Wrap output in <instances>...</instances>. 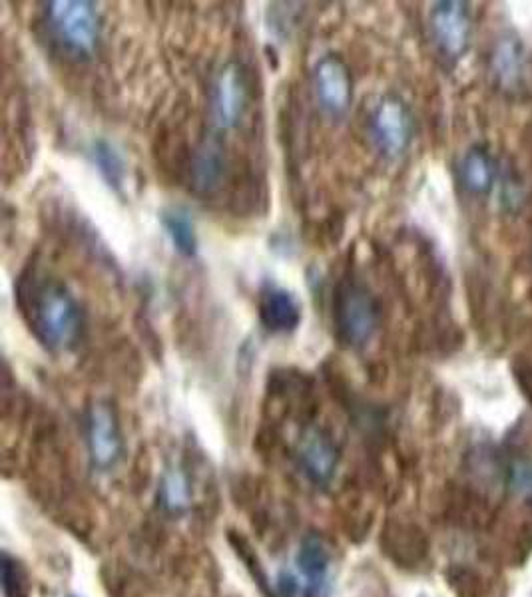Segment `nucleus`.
Wrapping results in <instances>:
<instances>
[{"instance_id": "f257e3e1", "label": "nucleus", "mask_w": 532, "mask_h": 597, "mask_svg": "<svg viewBox=\"0 0 532 597\" xmlns=\"http://www.w3.org/2000/svg\"><path fill=\"white\" fill-rule=\"evenodd\" d=\"M16 301L30 333L46 351L68 353L78 345L82 309L60 279L28 271L18 281Z\"/></svg>"}, {"instance_id": "f03ea898", "label": "nucleus", "mask_w": 532, "mask_h": 597, "mask_svg": "<svg viewBox=\"0 0 532 597\" xmlns=\"http://www.w3.org/2000/svg\"><path fill=\"white\" fill-rule=\"evenodd\" d=\"M379 303L359 281L339 283L333 301V321L337 339L349 349L367 347L379 329Z\"/></svg>"}, {"instance_id": "7ed1b4c3", "label": "nucleus", "mask_w": 532, "mask_h": 597, "mask_svg": "<svg viewBox=\"0 0 532 597\" xmlns=\"http://www.w3.org/2000/svg\"><path fill=\"white\" fill-rule=\"evenodd\" d=\"M48 26L56 40L74 54H92L100 40V14L88 0H54L46 4Z\"/></svg>"}, {"instance_id": "20e7f679", "label": "nucleus", "mask_w": 532, "mask_h": 597, "mask_svg": "<svg viewBox=\"0 0 532 597\" xmlns=\"http://www.w3.org/2000/svg\"><path fill=\"white\" fill-rule=\"evenodd\" d=\"M383 556L401 570L419 572L429 564L431 542L427 532L411 518L391 516L379 536Z\"/></svg>"}, {"instance_id": "39448f33", "label": "nucleus", "mask_w": 532, "mask_h": 597, "mask_svg": "<svg viewBox=\"0 0 532 597\" xmlns=\"http://www.w3.org/2000/svg\"><path fill=\"white\" fill-rule=\"evenodd\" d=\"M369 132L387 160L401 158L413 142V116L399 96H383L373 108Z\"/></svg>"}, {"instance_id": "423d86ee", "label": "nucleus", "mask_w": 532, "mask_h": 597, "mask_svg": "<svg viewBox=\"0 0 532 597\" xmlns=\"http://www.w3.org/2000/svg\"><path fill=\"white\" fill-rule=\"evenodd\" d=\"M429 30L439 54L451 62L463 58L473 34V18L467 2L445 0L433 4L429 12Z\"/></svg>"}, {"instance_id": "0eeeda50", "label": "nucleus", "mask_w": 532, "mask_h": 597, "mask_svg": "<svg viewBox=\"0 0 532 597\" xmlns=\"http://www.w3.org/2000/svg\"><path fill=\"white\" fill-rule=\"evenodd\" d=\"M86 446L90 462L100 472H106L122 458V432L118 414L110 402L96 400L86 412Z\"/></svg>"}, {"instance_id": "6e6552de", "label": "nucleus", "mask_w": 532, "mask_h": 597, "mask_svg": "<svg viewBox=\"0 0 532 597\" xmlns=\"http://www.w3.org/2000/svg\"><path fill=\"white\" fill-rule=\"evenodd\" d=\"M250 90L244 66L228 62L220 68L212 88V120L218 130L236 128L248 110Z\"/></svg>"}, {"instance_id": "1a4fd4ad", "label": "nucleus", "mask_w": 532, "mask_h": 597, "mask_svg": "<svg viewBox=\"0 0 532 597\" xmlns=\"http://www.w3.org/2000/svg\"><path fill=\"white\" fill-rule=\"evenodd\" d=\"M299 470L313 486L327 488L339 466V448L319 426H305L295 446Z\"/></svg>"}, {"instance_id": "9d476101", "label": "nucleus", "mask_w": 532, "mask_h": 597, "mask_svg": "<svg viewBox=\"0 0 532 597\" xmlns=\"http://www.w3.org/2000/svg\"><path fill=\"white\" fill-rule=\"evenodd\" d=\"M313 90L323 112L337 118L343 116L353 100V80L347 64L335 56H323L313 68Z\"/></svg>"}, {"instance_id": "9b49d317", "label": "nucleus", "mask_w": 532, "mask_h": 597, "mask_svg": "<svg viewBox=\"0 0 532 597\" xmlns=\"http://www.w3.org/2000/svg\"><path fill=\"white\" fill-rule=\"evenodd\" d=\"M260 321L269 333L287 335L301 325V305L297 297L273 283H267L260 291L258 299Z\"/></svg>"}, {"instance_id": "f8f14e48", "label": "nucleus", "mask_w": 532, "mask_h": 597, "mask_svg": "<svg viewBox=\"0 0 532 597\" xmlns=\"http://www.w3.org/2000/svg\"><path fill=\"white\" fill-rule=\"evenodd\" d=\"M295 564L299 568V574L305 580L303 597H327L329 596V564H331V552L325 540L317 534H307L297 550Z\"/></svg>"}, {"instance_id": "ddd939ff", "label": "nucleus", "mask_w": 532, "mask_h": 597, "mask_svg": "<svg viewBox=\"0 0 532 597\" xmlns=\"http://www.w3.org/2000/svg\"><path fill=\"white\" fill-rule=\"evenodd\" d=\"M491 72L503 90H519L527 78V52L515 34L501 36L491 52Z\"/></svg>"}, {"instance_id": "4468645a", "label": "nucleus", "mask_w": 532, "mask_h": 597, "mask_svg": "<svg viewBox=\"0 0 532 597\" xmlns=\"http://www.w3.org/2000/svg\"><path fill=\"white\" fill-rule=\"evenodd\" d=\"M457 174L467 194L483 198L495 190L499 180V166L487 148L475 146L463 154L457 166Z\"/></svg>"}, {"instance_id": "2eb2a0df", "label": "nucleus", "mask_w": 532, "mask_h": 597, "mask_svg": "<svg viewBox=\"0 0 532 597\" xmlns=\"http://www.w3.org/2000/svg\"><path fill=\"white\" fill-rule=\"evenodd\" d=\"M226 178V154L220 140L210 138L196 150L192 160V186L200 194L216 192Z\"/></svg>"}, {"instance_id": "dca6fc26", "label": "nucleus", "mask_w": 532, "mask_h": 597, "mask_svg": "<svg viewBox=\"0 0 532 597\" xmlns=\"http://www.w3.org/2000/svg\"><path fill=\"white\" fill-rule=\"evenodd\" d=\"M447 584L457 597H503L497 580L487 578L473 566L453 564L447 570Z\"/></svg>"}, {"instance_id": "f3484780", "label": "nucleus", "mask_w": 532, "mask_h": 597, "mask_svg": "<svg viewBox=\"0 0 532 597\" xmlns=\"http://www.w3.org/2000/svg\"><path fill=\"white\" fill-rule=\"evenodd\" d=\"M162 225L170 237L174 249L184 257H196L198 253V235L196 225L190 213L182 207H172L162 211Z\"/></svg>"}, {"instance_id": "a211bd4d", "label": "nucleus", "mask_w": 532, "mask_h": 597, "mask_svg": "<svg viewBox=\"0 0 532 597\" xmlns=\"http://www.w3.org/2000/svg\"><path fill=\"white\" fill-rule=\"evenodd\" d=\"M375 510L365 502V496L361 492H349L343 510H341V524L351 542H361L367 538L371 526H373Z\"/></svg>"}, {"instance_id": "6ab92c4d", "label": "nucleus", "mask_w": 532, "mask_h": 597, "mask_svg": "<svg viewBox=\"0 0 532 597\" xmlns=\"http://www.w3.org/2000/svg\"><path fill=\"white\" fill-rule=\"evenodd\" d=\"M190 500H192V486H190L188 474L180 466L168 468L160 486L162 506L168 512L176 514V512H184L190 506Z\"/></svg>"}, {"instance_id": "aec40b11", "label": "nucleus", "mask_w": 532, "mask_h": 597, "mask_svg": "<svg viewBox=\"0 0 532 597\" xmlns=\"http://www.w3.org/2000/svg\"><path fill=\"white\" fill-rule=\"evenodd\" d=\"M228 542L234 548L236 556L246 566V570L250 572V576L254 578V582L258 584V588L262 590V594L266 597H275V586H271V582L267 578L266 568H264L258 552L254 550L252 542L242 532H236V530L228 532Z\"/></svg>"}, {"instance_id": "412c9836", "label": "nucleus", "mask_w": 532, "mask_h": 597, "mask_svg": "<svg viewBox=\"0 0 532 597\" xmlns=\"http://www.w3.org/2000/svg\"><path fill=\"white\" fill-rule=\"evenodd\" d=\"M92 160H94L98 172L102 174V178L108 182L110 188L120 190L124 186V178H126L124 162H122L120 154L108 142H104V140L94 142Z\"/></svg>"}, {"instance_id": "4be33fe9", "label": "nucleus", "mask_w": 532, "mask_h": 597, "mask_svg": "<svg viewBox=\"0 0 532 597\" xmlns=\"http://www.w3.org/2000/svg\"><path fill=\"white\" fill-rule=\"evenodd\" d=\"M2 592L4 597H30V576L26 568L6 552L2 556Z\"/></svg>"}, {"instance_id": "5701e85b", "label": "nucleus", "mask_w": 532, "mask_h": 597, "mask_svg": "<svg viewBox=\"0 0 532 597\" xmlns=\"http://www.w3.org/2000/svg\"><path fill=\"white\" fill-rule=\"evenodd\" d=\"M100 576H102V584H104L108 596L138 597V580L130 570L108 564Z\"/></svg>"}]
</instances>
